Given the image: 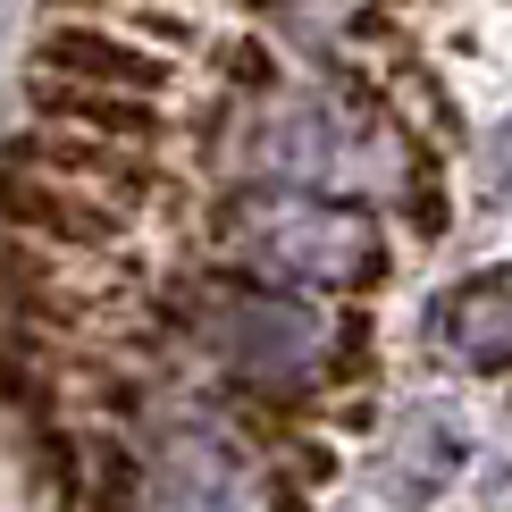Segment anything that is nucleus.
Segmentation results:
<instances>
[{"instance_id": "obj_1", "label": "nucleus", "mask_w": 512, "mask_h": 512, "mask_svg": "<svg viewBox=\"0 0 512 512\" xmlns=\"http://www.w3.org/2000/svg\"><path fill=\"white\" fill-rule=\"evenodd\" d=\"M0 236L101 252V244L118 236V210L101 202V194H84V185H68V177H42V168L9 160V168H0Z\"/></svg>"}, {"instance_id": "obj_4", "label": "nucleus", "mask_w": 512, "mask_h": 512, "mask_svg": "<svg viewBox=\"0 0 512 512\" xmlns=\"http://www.w3.org/2000/svg\"><path fill=\"white\" fill-rule=\"evenodd\" d=\"M42 294H51L42 261H34L17 236H0V311H42Z\"/></svg>"}, {"instance_id": "obj_3", "label": "nucleus", "mask_w": 512, "mask_h": 512, "mask_svg": "<svg viewBox=\"0 0 512 512\" xmlns=\"http://www.w3.org/2000/svg\"><path fill=\"white\" fill-rule=\"evenodd\" d=\"M34 118L42 126H68V135H93V143H160L168 118L160 101H135V93H93V84H59V76H34Z\"/></svg>"}, {"instance_id": "obj_2", "label": "nucleus", "mask_w": 512, "mask_h": 512, "mask_svg": "<svg viewBox=\"0 0 512 512\" xmlns=\"http://www.w3.org/2000/svg\"><path fill=\"white\" fill-rule=\"evenodd\" d=\"M34 76H59V84H93V93H135V101H152L160 93V59L152 51H135L126 34L110 26H51L42 34V51H34Z\"/></svg>"}]
</instances>
